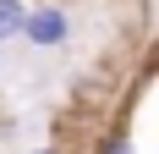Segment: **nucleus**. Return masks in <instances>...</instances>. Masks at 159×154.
I'll use <instances>...</instances> for the list:
<instances>
[{
	"instance_id": "f03ea898",
	"label": "nucleus",
	"mask_w": 159,
	"mask_h": 154,
	"mask_svg": "<svg viewBox=\"0 0 159 154\" xmlns=\"http://www.w3.org/2000/svg\"><path fill=\"white\" fill-rule=\"evenodd\" d=\"M28 11H33V0H0V44H16L22 39Z\"/></svg>"
},
{
	"instance_id": "f257e3e1",
	"label": "nucleus",
	"mask_w": 159,
	"mask_h": 154,
	"mask_svg": "<svg viewBox=\"0 0 159 154\" xmlns=\"http://www.w3.org/2000/svg\"><path fill=\"white\" fill-rule=\"evenodd\" d=\"M22 44L28 50H66L71 44V11H66L61 0H39V6L28 11Z\"/></svg>"
},
{
	"instance_id": "7ed1b4c3",
	"label": "nucleus",
	"mask_w": 159,
	"mask_h": 154,
	"mask_svg": "<svg viewBox=\"0 0 159 154\" xmlns=\"http://www.w3.org/2000/svg\"><path fill=\"white\" fill-rule=\"evenodd\" d=\"M99 154H137V149H132V138L115 127V132H104V138H99Z\"/></svg>"
},
{
	"instance_id": "20e7f679",
	"label": "nucleus",
	"mask_w": 159,
	"mask_h": 154,
	"mask_svg": "<svg viewBox=\"0 0 159 154\" xmlns=\"http://www.w3.org/2000/svg\"><path fill=\"white\" fill-rule=\"evenodd\" d=\"M28 154H61V149H28Z\"/></svg>"
}]
</instances>
